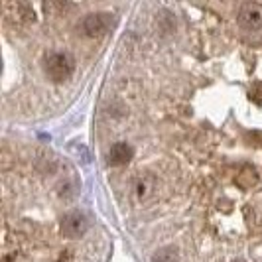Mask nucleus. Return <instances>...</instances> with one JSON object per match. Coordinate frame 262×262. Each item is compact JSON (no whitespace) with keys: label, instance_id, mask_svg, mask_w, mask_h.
Wrapping results in <instances>:
<instances>
[{"label":"nucleus","instance_id":"7ed1b4c3","mask_svg":"<svg viewBox=\"0 0 262 262\" xmlns=\"http://www.w3.org/2000/svg\"><path fill=\"white\" fill-rule=\"evenodd\" d=\"M59 231L66 238H79L89 231V217L83 211H69L61 217Z\"/></svg>","mask_w":262,"mask_h":262},{"label":"nucleus","instance_id":"f03ea898","mask_svg":"<svg viewBox=\"0 0 262 262\" xmlns=\"http://www.w3.org/2000/svg\"><path fill=\"white\" fill-rule=\"evenodd\" d=\"M115 28V14L111 12H89L79 22V30L87 38H103Z\"/></svg>","mask_w":262,"mask_h":262},{"label":"nucleus","instance_id":"423d86ee","mask_svg":"<svg viewBox=\"0 0 262 262\" xmlns=\"http://www.w3.org/2000/svg\"><path fill=\"white\" fill-rule=\"evenodd\" d=\"M150 262H180V254L173 247H162L152 254Z\"/></svg>","mask_w":262,"mask_h":262},{"label":"nucleus","instance_id":"f257e3e1","mask_svg":"<svg viewBox=\"0 0 262 262\" xmlns=\"http://www.w3.org/2000/svg\"><path fill=\"white\" fill-rule=\"evenodd\" d=\"M75 71V57L69 52H52L43 59V73L52 83H63Z\"/></svg>","mask_w":262,"mask_h":262},{"label":"nucleus","instance_id":"20e7f679","mask_svg":"<svg viewBox=\"0 0 262 262\" xmlns=\"http://www.w3.org/2000/svg\"><path fill=\"white\" fill-rule=\"evenodd\" d=\"M132 158H134V148L128 142H115L106 152V164L113 168H120L130 164Z\"/></svg>","mask_w":262,"mask_h":262},{"label":"nucleus","instance_id":"39448f33","mask_svg":"<svg viewBox=\"0 0 262 262\" xmlns=\"http://www.w3.org/2000/svg\"><path fill=\"white\" fill-rule=\"evenodd\" d=\"M238 20L247 28L262 26V4L260 2H245L238 10Z\"/></svg>","mask_w":262,"mask_h":262}]
</instances>
